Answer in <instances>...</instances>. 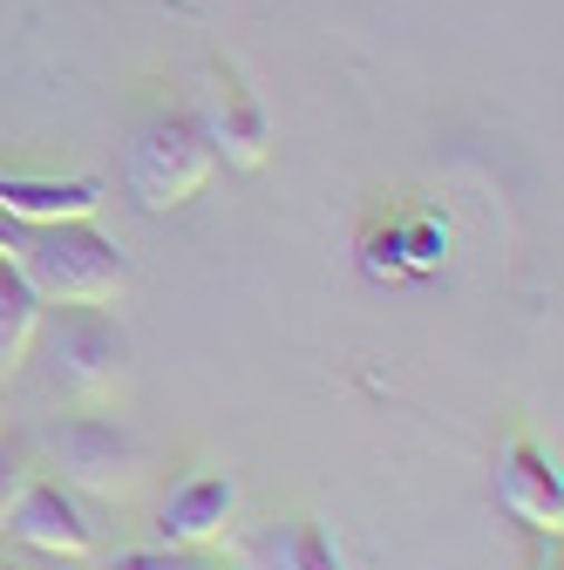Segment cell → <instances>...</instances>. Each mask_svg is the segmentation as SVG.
Returning a JSON list of instances; mask_svg holds the SVG:
<instances>
[{
    "label": "cell",
    "instance_id": "obj_1",
    "mask_svg": "<svg viewBox=\"0 0 564 570\" xmlns=\"http://www.w3.org/2000/svg\"><path fill=\"white\" fill-rule=\"evenodd\" d=\"M0 258L35 285L41 306H116L129 293V258L116 238L96 232V218H68V225L0 218Z\"/></svg>",
    "mask_w": 564,
    "mask_h": 570
},
{
    "label": "cell",
    "instance_id": "obj_2",
    "mask_svg": "<svg viewBox=\"0 0 564 570\" xmlns=\"http://www.w3.org/2000/svg\"><path fill=\"white\" fill-rule=\"evenodd\" d=\"M35 353H41V381L76 407H103L129 374V340L109 320V306H61L55 326L41 320Z\"/></svg>",
    "mask_w": 564,
    "mask_h": 570
},
{
    "label": "cell",
    "instance_id": "obj_3",
    "mask_svg": "<svg viewBox=\"0 0 564 570\" xmlns=\"http://www.w3.org/2000/svg\"><path fill=\"white\" fill-rule=\"evenodd\" d=\"M211 170H218V150H211V136L191 109H164L150 116L144 129H136L129 142V197L150 210V218H164V210H184Z\"/></svg>",
    "mask_w": 564,
    "mask_h": 570
},
{
    "label": "cell",
    "instance_id": "obj_4",
    "mask_svg": "<svg viewBox=\"0 0 564 570\" xmlns=\"http://www.w3.org/2000/svg\"><path fill=\"white\" fill-rule=\"evenodd\" d=\"M48 462L61 469V489H82L103 495V503H123V495L144 482V449L129 442V428L103 421V414H76V421H55L41 435Z\"/></svg>",
    "mask_w": 564,
    "mask_h": 570
},
{
    "label": "cell",
    "instance_id": "obj_5",
    "mask_svg": "<svg viewBox=\"0 0 564 570\" xmlns=\"http://www.w3.org/2000/svg\"><path fill=\"white\" fill-rule=\"evenodd\" d=\"M204 102H211V116H197V122L211 136V150H218L232 170H259L272 157V116L252 96V82L239 76L232 61H211V96Z\"/></svg>",
    "mask_w": 564,
    "mask_h": 570
},
{
    "label": "cell",
    "instance_id": "obj_6",
    "mask_svg": "<svg viewBox=\"0 0 564 570\" xmlns=\"http://www.w3.org/2000/svg\"><path fill=\"white\" fill-rule=\"evenodd\" d=\"M8 537H21L28 550H48V557H89L96 550V523L82 517L76 503V489H61V482H28V495L14 503L8 517Z\"/></svg>",
    "mask_w": 564,
    "mask_h": 570
},
{
    "label": "cell",
    "instance_id": "obj_7",
    "mask_svg": "<svg viewBox=\"0 0 564 570\" xmlns=\"http://www.w3.org/2000/svg\"><path fill=\"white\" fill-rule=\"evenodd\" d=\"M232 523H239V475H218V469H211V475H191L184 489H171V503H164V517H157L164 543H177V550L225 543Z\"/></svg>",
    "mask_w": 564,
    "mask_h": 570
},
{
    "label": "cell",
    "instance_id": "obj_8",
    "mask_svg": "<svg viewBox=\"0 0 564 570\" xmlns=\"http://www.w3.org/2000/svg\"><path fill=\"white\" fill-rule=\"evenodd\" d=\"M497 503L531 523L537 537H557L564 530V482H557V462L531 442H510L504 462H497Z\"/></svg>",
    "mask_w": 564,
    "mask_h": 570
},
{
    "label": "cell",
    "instance_id": "obj_9",
    "mask_svg": "<svg viewBox=\"0 0 564 570\" xmlns=\"http://www.w3.org/2000/svg\"><path fill=\"white\" fill-rule=\"evenodd\" d=\"M103 184L96 177H8L0 170V218L14 225H68V218H96Z\"/></svg>",
    "mask_w": 564,
    "mask_h": 570
},
{
    "label": "cell",
    "instance_id": "obj_10",
    "mask_svg": "<svg viewBox=\"0 0 564 570\" xmlns=\"http://www.w3.org/2000/svg\"><path fill=\"white\" fill-rule=\"evenodd\" d=\"M245 570H347L333 537L313 517H286V523H265L259 537H245Z\"/></svg>",
    "mask_w": 564,
    "mask_h": 570
},
{
    "label": "cell",
    "instance_id": "obj_11",
    "mask_svg": "<svg viewBox=\"0 0 564 570\" xmlns=\"http://www.w3.org/2000/svg\"><path fill=\"white\" fill-rule=\"evenodd\" d=\"M41 320H48V306H41V293L35 285L0 258V387H8L28 361H35V333H41Z\"/></svg>",
    "mask_w": 564,
    "mask_h": 570
},
{
    "label": "cell",
    "instance_id": "obj_12",
    "mask_svg": "<svg viewBox=\"0 0 564 570\" xmlns=\"http://www.w3.org/2000/svg\"><path fill=\"white\" fill-rule=\"evenodd\" d=\"M395 238H401V272H443V258H449V225L436 218V210H415V218H401Z\"/></svg>",
    "mask_w": 564,
    "mask_h": 570
},
{
    "label": "cell",
    "instance_id": "obj_13",
    "mask_svg": "<svg viewBox=\"0 0 564 570\" xmlns=\"http://www.w3.org/2000/svg\"><path fill=\"white\" fill-rule=\"evenodd\" d=\"M28 482H35L28 449L21 442H0V530H8V517H14V503L28 495Z\"/></svg>",
    "mask_w": 564,
    "mask_h": 570
},
{
    "label": "cell",
    "instance_id": "obj_14",
    "mask_svg": "<svg viewBox=\"0 0 564 570\" xmlns=\"http://www.w3.org/2000/svg\"><path fill=\"white\" fill-rule=\"evenodd\" d=\"M103 570H204L191 550H177V543H157V550H123V557H109Z\"/></svg>",
    "mask_w": 564,
    "mask_h": 570
},
{
    "label": "cell",
    "instance_id": "obj_15",
    "mask_svg": "<svg viewBox=\"0 0 564 570\" xmlns=\"http://www.w3.org/2000/svg\"><path fill=\"white\" fill-rule=\"evenodd\" d=\"M368 278H408V272H401V238H395V232L368 238Z\"/></svg>",
    "mask_w": 564,
    "mask_h": 570
},
{
    "label": "cell",
    "instance_id": "obj_16",
    "mask_svg": "<svg viewBox=\"0 0 564 570\" xmlns=\"http://www.w3.org/2000/svg\"><path fill=\"white\" fill-rule=\"evenodd\" d=\"M0 570H21V563H0Z\"/></svg>",
    "mask_w": 564,
    "mask_h": 570
}]
</instances>
